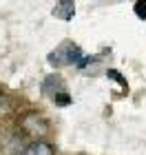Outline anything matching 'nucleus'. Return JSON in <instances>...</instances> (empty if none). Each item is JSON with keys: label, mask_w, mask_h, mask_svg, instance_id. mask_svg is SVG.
Listing matches in <instances>:
<instances>
[{"label": "nucleus", "mask_w": 146, "mask_h": 155, "mask_svg": "<svg viewBox=\"0 0 146 155\" xmlns=\"http://www.w3.org/2000/svg\"><path fill=\"white\" fill-rule=\"evenodd\" d=\"M22 155H53V146L47 142H33L22 151Z\"/></svg>", "instance_id": "1"}, {"label": "nucleus", "mask_w": 146, "mask_h": 155, "mask_svg": "<svg viewBox=\"0 0 146 155\" xmlns=\"http://www.w3.org/2000/svg\"><path fill=\"white\" fill-rule=\"evenodd\" d=\"M135 13L140 18H146V0H140V2L135 5Z\"/></svg>", "instance_id": "3"}, {"label": "nucleus", "mask_w": 146, "mask_h": 155, "mask_svg": "<svg viewBox=\"0 0 146 155\" xmlns=\"http://www.w3.org/2000/svg\"><path fill=\"white\" fill-rule=\"evenodd\" d=\"M71 11H73V0H60V7L55 9V13L62 18H71Z\"/></svg>", "instance_id": "2"}, {"label": "nucleus", "mask_w": 146, "mask_h": 155, "mask_svg": "<svg viewBox=\"0 0 146 155\" xmlns=\"http://www.w3.org/2000/svg\"><path fill=\"white\" fill-rule=\"evenodd\" d=\"M5 109H7V100H5L2 95H0V111H5Z\"/></svg>", "instance_id": "4"}]
</instances>
